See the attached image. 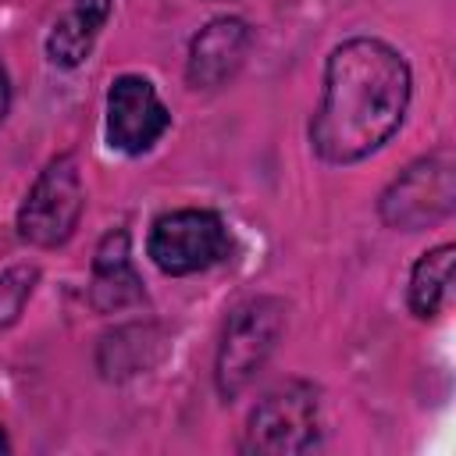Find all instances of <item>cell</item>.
I'll return each mask as SVG.
<instances>
[{
    "label": "cell",
    "mask_w": 456,
    "mask_h": 456,
    "mask_svg": "<svg viewBox=\"0 0 456 456\" xmlns=\"http://www.w3.org/2000/svg\"><path fill=\"white\" fill-rule=\"evenodd\" d=\"M452 260H456V246H438L417 260L413 278H410V306L417 317L438 314L445 289H449V278H452Z\"/></svg>",
    "instance_id": "cell-11"
},
{
    "label": "cell",
    "mask_w": 456,
    "mask_h": 456,
    "mask_svg": "<svg viewBox=\"0 0 456 456\" xmlns=\"http://www.w3.org/2000/svg\"><path fill=\"white\" fill-rule=\"evenodd\" d=\"M7 100H11V89H7V71L0 64V118L7 114Z\"/></svg>",
    "instance_id": "cell-13"
},
{
    "label": "cell",
    "mask_w": 456,
    "mask_h": 456,
    "mask_svg": "<svg viewBox=\"0 0 456 456\" xmlns=\"http://www.w3.org/2000/svg\"><path fill=\"white\" fill-rule=\"evenodd\" d=\"M167 125H171V114L160 103V96H157L150 78L121 75L110 86V96H107V139H110L114 150L142 153L164 135Z\"/></svg>",
    "instance_id": "cell-7"
},
{
    "label": "cell",
    "mask_w": 456,
    "mask_h": 456,
    "mask_svg": "<svg viewBox=\"0 0 456 456\" xmlns=\"http://www.w3.org/2000/svg\"><path fill=\"white\" fill-rule=\"evenodd\" d=\"M7 449H11V445H7V435L0 431V452H7Z\"/></svg>",
    "instance_id": "cell-14"
},
{
    "label": "cell",
    "mask_w": 456,
    "mask_h": 456,
    "mask_svg": "<svg viewBox=\"0 0 456 456\" xmlns=\"http://www.w3.org/2000/svg\"><path fill=\"white\" fill-rule=\"evenodd\" d=\"M406 103V61L381 39H349L324 68V96L310 125L314 150L331 164L360 160L399 128Z\"/></svg>",
    "instance_id": "cell-1"
},
{
    "label": "cell",
    "mask_w": 456,
    "mask_h": 456,
    "mask_svg": "<svg viewBox=\"0 0 456 456\" xmlns=\"http://www.w3.org/2000/svg\"><path fill=\"white\" fill-rule=\"evenodd\" d=\"M82 178L75 157H57L43 167L18 210V232L32 246H61L82 217Z\"/></svg>",
    "instance_id": "cell-5"
},
{
    "label": "cell",
    "mask_w": 456,
    "mask_h": 456,
    "mask_svg": "<svg viewBox=\"0 0 456 456\" xmlns=\"http://www.w3.org/2000/svg\"><path fill=\"white\" fill-rule=\"evenodd\" d=\"M456 207V160L452 153H431L410 164L381 196V221L403 232L438 224Z\"/></svg>",
    "instance_id": "cell-3"
},
{
    "label": "cell",
    "mask_w": 456,
    "mask_h": 456,
    "mask_svg": "<svg viewBox=\"0 0 456 456\" xmlns=\"http://www.w3.org/2000/svg\"><path fill=\"white\" fill-rule=\"evenodd\" d=\"M135 299H142V285L128 260V235L107 232L93 260V306L100 314H110Z\"/></svg>",
    "instance_id": "cell-9"
},
{
    "label": "cell",
    "mask_w": 456,
    "mask_h": 456,
    "mask_svg": "<svg viewBox=\"0 0 456 456\" xmlns=\"http://www.w3.org/2000/svg\"><path fill=\"white\" fill-rule=\"evenodd\" d=\"M249 50V28L239 18H217L210 21L189 46L185 75L196 89H214L224 78H232Z\"/></svg>",
    "instance_id": "cell-8"
},
{
    "label": "cell",
    "mask_w": 456,
    "mask_h": 456,
    "mask_svg": "<svg viewBox=\"0 0 456 456\" xmlns=\"http://www.w3.org/2000/svg\"><path fill=\"white\" fill-rule=\"evenodd\" d=\"M314 442H317V392L306 381H285L271 388L249 413L242 449L264 456H289L310 449Z\"/></svg>",
    "instance_id": "cell-4"
},
{
    "label": "cell",
    "mask_w": 456,
    "mask_h": 456,
    "mask_svg": "<svg viewBox=\"0 0 456 456\" xmlns=\"http://www.w3.org/2000/svg\"><path fill=\"white\" fill-rule=\"evenodd\" d=\"M281 331H285V303L281 299L260 296L232 314L221 349H217V392L224 399H235L256 378V370L274 353Z\"/></svg>",
    "instance_id": "cell-2"
},
{
    "label": "cell",
    "mask_w": 456,
    "mask_h": 456,
    "mask_svg": "<svg viewBox=\"0 0 456 456\" xmlns=\"http://www.w3.org/2000/svg\"><path fill=\"white\" fill-rule=\"evenodd\" d=\"M228 253V235L210 210L164 214L150 232V256L164 274H192Z\"/></svg>",
    "instance_id": "cell-6"
},
{
    "label": "cell",
    "mask_w": 456,
    "mask_h": 456,
    "mask_svg": "<svg viewBox=\"0 0 456 456\" xmlns=\"http://www.w3.org/2000/svg\"><path fill=\"white\" fill-rule=\"evenodd\" d=\"M110 14V0H75V7L53 25L50 39H46V53L53 64L61 68H75L89 57L96 32L103 28Z\"/></svg>",
    "instance_id": "cell-10"
},
{
    "label": "cell",
    "mask_w": 456,
    "mask_h": 456,
    "mask_svg": "<svg viewBox=\"0 0 456 456\" xmlns=\"http://www.w3.org/2000/svg\"><path fill=\"white\" fill-rule=\"evenodd\" d=\"M36 278H39V271L32 264H18L0 274V328H11L21 317L28 296L36 289Z\"/></svg>",
    "instance_id": "cell-12"
}]
</instances>
